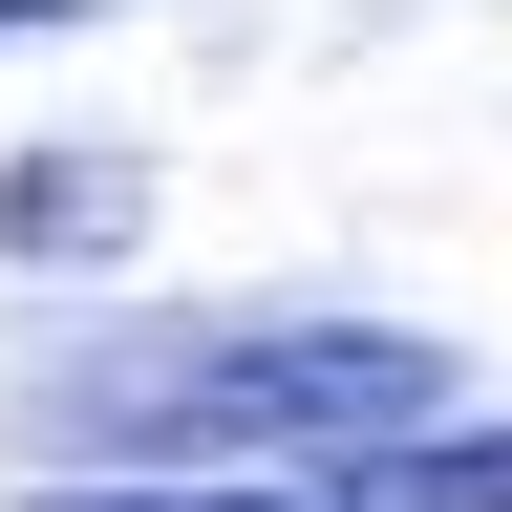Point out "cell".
<instances>
[{
    "label": "cell",
    "instance_id": "cell-1",
    "mask_svg": "<svg viewBox=\"0 0 512 512\" xmlns=\"http://www.w3.org/2000/svg\"><path fill=\"white\" fill-rule=\"evenodd\" d=\"M427 406H448V363L406 320H171V342L86 363L107 448H278L299 491H342L363 448H406Z\"/></svg>",
    "mask_w": 512,
    "mask_h": 512
},
{
    "label": "cell",
    "instance_id": "cell-2",
    "mask_svg": "<svg viewBox=\"0 0 512 512\" xmlns=\"http://www.w3.org/2000/svg\"><path fill=\"white\" fill-rule=\"evenodd\" d=\"M150 235V171L128 150H22L0 171V256H128Z\"/></svg>",
    "mask_w": 512,
    "mask_h": 512
},
{
    "label": "cell",
    "instance_id": "cell-3",
    "mask_svg": "<svg viewBox=\"0 0 512 512\" xmlns=\"http://www.w3.org/2000/svg\"><path fill=\"white\" fill-rule=\"evenodd\" d=\"M320 512H512V427H406V448H363Z\"/></svg>",
    "mask_w": 512,
    "mask_h": 512
},
{
    "label": "cell",
    "instance_id": "cell-4",
    "mask_svg": "<svg viewBox=\"0 0 512 512\" xmlns=\"http://www.w3.org/2000/svg\"><path fill=\"white\" fill-rule=\"evenodd\" d=\"M43 512H320V491H192L171 470V491H43Z\"/></svg>",
    "mask_w": 512,
    "mask_h": 512
},
{
    "label": "cell",
    "instance_id": "cell-5",
    "mask_svg": "<svg viewBox=\"0 0 512 512\" xmlns=\"http://www.w3.org/2000/svg\"><path fill=\"white\" fill-rule=\"evenodd\" d=\"M22 22H86V0H0V43H22Z\"/></svg>",
    "mask_w": 512,
    "mask_h": 512
}]
</instances>
